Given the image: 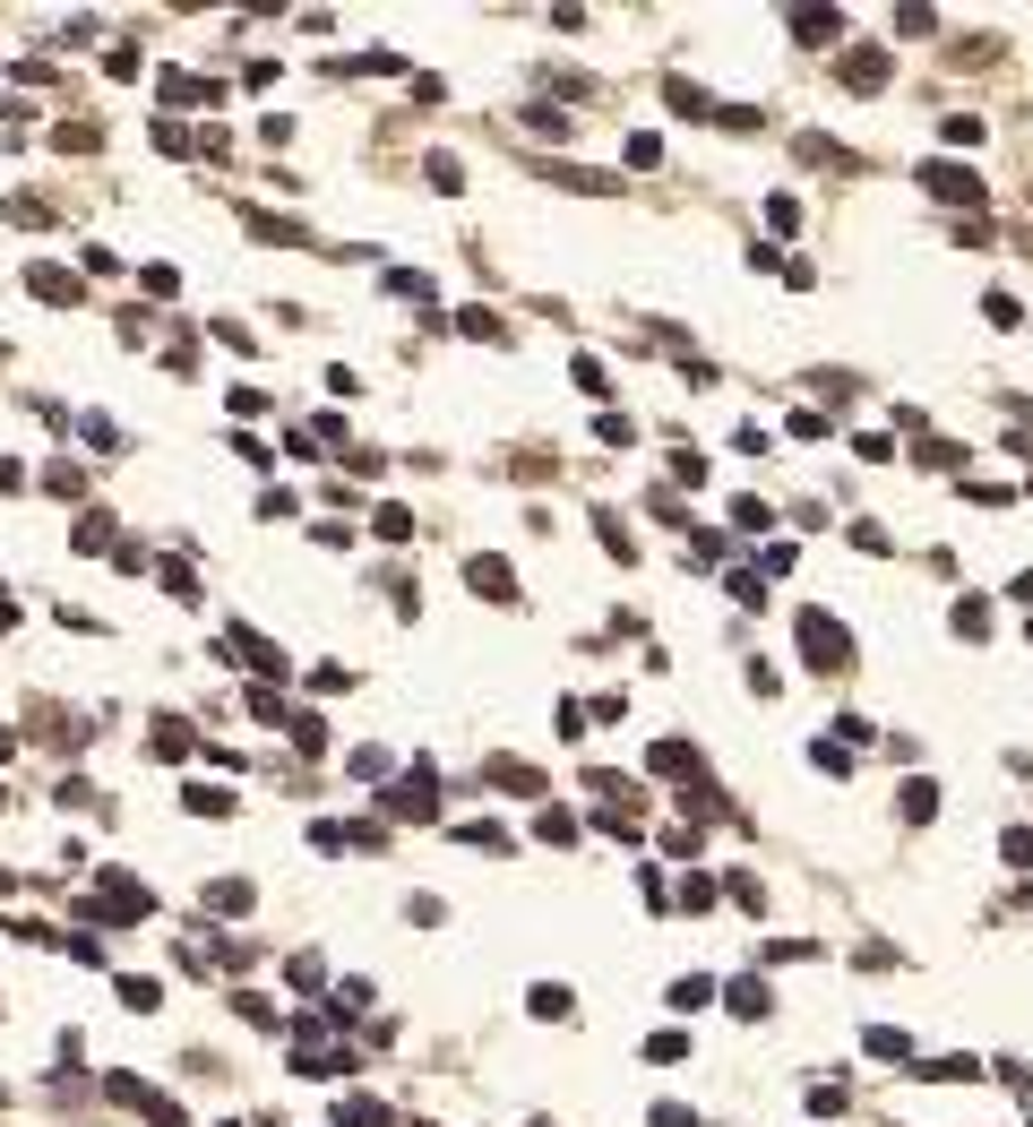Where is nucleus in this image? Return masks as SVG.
Wrapping results in <instances>:
<instances>
[{
    "label": "nucleus",
    "instance_id": "9d476101",
    "mask_svg": "<svg viewBox=\"0 0 1033 1127\" xmlns=\"http://www.w3.org/2000/svg\"><path fill=\"white\" fill-rule=\"evenodd\" d=\"M26 293H43V302H78V276H70V267H43V258H35V267H26Z\"/></svg>",
    "mask_w": 1033,
    "mask_h": 1127
},
{
    "label": "nucleus",
    "instance_id": "ddd939ff",
    "mask_svg": "<svg viewBox=\"0 0 1033 1127\" xmlns=\"http://www.w3.org/2000/svg\"><path fill=\"white\" fill-rule=\"evenodd\" d=\"M155 758H190V723L181 714H155V740H147Z\"/></svg>",
    "mask_w": 1033,
    "mask_h": 1127
},
{
    "label": "nucleus",
    "instance_id": "412c9836",
    "mask_svg": "<svg viewBox=\"0 0 1033 1127\" xmlns=\"http://www.w3.org/2000/svg\"><path fill=\"white\" fill-rule=\"evenodd\" d=\"M723 999H732V1015H741V1024H758V1015H767V982H732Z\"/></svg>",
    "mask_w": 1033,
    "mask_h": 1127
},
{
    "label": "nucleus",
    "instance_id": "4be33fe9",
    "mask_svg": "<svg viewBox=\"0 0 1033 1127\" xmlns=\"http://www.w3.org/2000/svg\"><path fill=\"white\" fill-rule=\"evenodd\" d=\"M982 319H991V328H1025V311H1017V293H999V284L982 293Z\"/></svg>",
    "mask_w": 1033,
    "mask_h": 1127
},
{
    "label": "nucleus",
    "instance_id": "bb28decb",
    "mask_svg": "<svg viewBox=\"0 0 1033 1127\" xmlns=\"http://www.w3.org/2000/svg\"><path fill=\"white\" fill-rule=\"evenodd\" d=\"M379 284H388V293H405V302H431V276H414V267H388Z\"/></svg>",
    "mask_w": 1033,
    "mask_h": 1127
},
{
    "label": "nucleus",
    "instance_id": "58836bf2",
    "mask_svg": "<svg viewBox=\"0 0 1033 1127\" xmlns=\"http://www.w3.org/2000/svg\"><path fill=\"white\" fill-rule=\"evenodd\" d=\"M655 1127H697V1119H689L681 1102H655Z\"/></svg>",
    "mask_w": 1033,
    "mask_h": 1127
},
{
    "label": "nucleus",
    "instance_id": "393cba45",
    "mask_svg": "<svg viewBox=\"0 0 1033 1127\" xmlns=\"http://www.w3.org/2000/svg\"><path fill=\"white\" fill-rule=\"evenodd\" d=\"M706 999H715V982H706V973H689V982H672V1008H681V1015H697Z\"/></svg>",
    "mask_w": 1033,
    "mask_h": 1127
},
{
    "label": "nucleus",
    "instance_id": "a19ab883",
    "mask_svg": "<svg viewBox=\"0 0 1033 1127\" xmlns=\"http://www.w3.org/2000/svg\"><path fill=\"white\" fill-rule=\"evenodd\" d=\"M0 896H9V870H0Z\"/></svg>",
    "mask_w": 1033,
    "mask_h": 1127
},
{
    "label": "nucleus",
    "instance_id": "20e7f679",
    "mask_svg": "<svg viewBox=\"0 0 1033 1127\" xmlns=\"http://www.w3.org/2000/svg\"><path fill=\"white\" fill-rule=\"evenodd\" d=\"M87 912H96V921H147V912H155V896H147V887H129V878H104Z\"/></svg>",
    "mask_w": 1033,
    "mask_h": 1127
},
{
    "label": "nucleus",
    "instance_id": "c756f323",
    "mask_svg": "<svg viewBox=\"0 0 1033 1127\" xmlns=\"http://www.w3.org/2000/svg\"><path fill=\"white\" fill-rule=\"evenodd\" d=\"M921 465H938V473H956V465H965V448H956V440H921Z\"/></svg>",
    "mask_w": 1033,
    "mask_h": 1127
},
{
    "label": "nucleus",
    "instance_id": "f704fd0d",
    "mask_svg": "<svg viewBox=\"0 0 1033 1127\" xmlns=\"http://www.w3.org/2000/svg\"><path fill=\"white\" fill-rule=\"evenodd\" d=\"M457 328H465V337H482V344H500V337H508V328H500L491 311H457Z\"/></svg>",
    "mask_w": 1033,
    "mask_h": 1127
},
{
    "label": "nucleus",
    "instance_id": "4468645a",
    "mask_svg": "<svg viewBox=\"0 0 1033 1127\" xmlns=\"http://www.w3.org/2000/svg\"><path fill=\"white\" fill-rule=\"evenodd\" d=\"M337 1127H396V1111H388V1102H370V1093H353V1102L337 1111Z\"/></svg>",
    "mask_w": 1033,
    "mask_h": 1127
},
{
    "label": "nucleus",
    "instance_id": "b1692460",
    "mask_svg": "<svg viewBox=\"0 0 1033 1127\" xmlns=\"http://www.w3.org/2000/svg\"><path fill=\"white\" fill-rule=\"evenodd\" d=\"M526 129H534V138H569V113H560V104H526Z\"/></svg>",
    "mask_w": 1033,
    "mask_h": 1127
},
{
    "label": "nucleus",
    "instance_id": "6e6552de",
    "mask_svg": "<svg viewBox=\"0 0 1033 1127\" xmlns=\"http://www.w3.org/2000/svg\"><path fill=\"white\" fill-rule=\"evenodd\" d=\"M431 792H440V775H431V767H414V775H405V784L388 792V800H396L405 818H431Z\"/></svg>",
    "mask_w": 1033,
    "mask_h": 1127
},
{
    "label": "nucleus",
    "instance_id": "f257e3e1",
    "mask_svg": "<svg viewBox=\"0 0 1033 1127\" xmlns=\"http://www.w3.org/2000/svg\"><path fill=\"white\" fill-rule=\"evenodd\" d=\"M921 190H930V199H947V207H965V216H973V207L991 199L973 164H921Z\"/></svg>",
    "mask_w": 1033,
    "mask_h": 1127
},
{
    "label": "nucleus",
    "instance_id": "ea45409f",
    "mask_svg": "<svg viewBox=\"0 0 1033 1127\" xmlns=\"http://www.w3.org/2000/svg\"><path fill=\"white\" fill-rule=\"evenodd\" d=\"M0 758H9V723H0Z\"/></svg>",
    "mask_w": 1033,
    "mask_h": 1127
},
{
    "label": "nucleus",
    "instance_id": "6ab92c4d",
    "mask_svg": "<svg viewBox=\"0 0 1033 1127\" xmlns=\"http://www.w3.org/2000/svg\"><path fill=\"white\" fill-rule=\"evenodd\" d=\"M370 534H379V543H405V534H414V517H405L396 499H379V508H370Z\"/></svg>",
    "mask_w": 1033,
    "mask_h": 1127
},
{
    "label": "nucleus",
    "instance_id": "a211bd4d",
    "mask_svg": "<svg viewBox=\"0 0 1033 1127\" xmlns=\"http://www.w3.org/2000/svg\"><path fill=\"white\" fill-rule=\"evenodd\" d=\"M181 800H190V818H232V792L225 784H190Z\"/></svg>",
    "mask_w": 1033,
    "mask_h": 1127
},
{
    "label": "nucleus",
    "instance_id": "dca6fc26",
    "mask_svg": "<svg viewBox=\"0 0 1033 1127\" xmlns=\"http://www.w3.org/2000/svg\"><path fill=\"white\" fill-rule=\"evenodd\" d=\"M914 1076H930V1085H973L982 1067H973V1059H914Z\"/></svg>",
    "mask_w": 1033,
    "mask_h": 1127
},
{
    "label": "nucleus",
    "instance_id": "5701e85b",
    "mask_svg": "<svg viewBox=\"0 0 1033 1127\" xmlns=\"http://www.w3.org/2000/svg\"><path fill=\"white\" fill-rule=\"evenodd\" d=\"M956 637H991V603H982V594L956 603Z\"/></svg>",
    "mask_w": 1033,
    "mask_h": 1127
},
{
    "label": "nucleus",
    "instance_id": "c9c22d12",
    "mask_svg": "<svg viewBox=\"0 0 1033 1127\" xmlns=\"http://www.w3.org/2000/svg\"><path fill=\"white\" fill-rule=\"evenodd\" d=\"M594 525H603V552H612V560H638V543L620 534V517H594Z\"/></svg>",
    "mask_w": 1033,
    "mask_h": 1127
},
{
    "label": "nucleus",
    "instance_id": "c03bdc74",
    "mask_svg": "<svg viewBox=\"0 0 1033 1127\" xmlns=\"http://www.w3.org/2000/svg\"><path fill=\"white\" fill-rule=\"evenodd\" d=\"M414 1127H423V1119H414Z\"/></svg>",
    "mask_w": 1033,
    "mask_h": 1127
},
{
    "label": "nucleus",
    "instance_id": "aec40b11",
    "mask_svg": "<svg viewBox=\"0 0 1033 1127\" xmlns=\"http://www.w3.org/2000/svg\"><path fill=\"white\" fill-rule=\"evenodd\" d=\"M104 543H113V517H104V508H87V517H78V534H70V552H104Z\"/></svg>",
    "mask_w": 1033,
    "mask_h": 1127
},
{
    "label": "nucleus",
    "instance_id": "423d86ee",
    "mask_svg": "<svg viewBox=\"0 0 1033 1127\" xmlns=\"http://www.w3.org/2000/svg\"><path fill=\"white\" fill-rule=\"evenodd\" d=\"M225 655H232V663H250L259 680H285V672H293V663H285V655H276V646L259 637V629H232V637H225Z\"/></svg>",
    "mask_w": 1033,
    "mask_h": 1127
},
{
    "label": "nucleus",
    "instance_id": "4c0bfd02",
    "mask_svg": "<svg viewBox=\"0 0 1033 1127\" xmlns=\"http://www.w3.org/2000/svg\"><path fill=\"white\" fill-rule=\"evenodd\" d=\"M207 903H216V912H250V887H232V878H225V887H207Z\"/></svg>",
    "mask_w": 1033,
    "mask_h": 1127
},
{
    "label": "nucleus",
    "instance_id": "f8f14e48",
    "mask_svg": "<svg viewBox=\"0 0 1033 1127\" xmlns=\"http://www.w3.org/2000/svg\"><path fill=\"white\" fill-rule=\"evenodd\" d=\"M793 35H802V43H835L844 17H835V9H793Z\"/></svg>",
    "mask_w": 1033,
    "mask_h": 1127
},
{
    "label": "nucleus",
    "instance_id": "37998d69",
    "mask_svg": "<svg viewBox=\"0 0 1033 1127\" xmlns=\"http://www.w3.org/2000/svg\"><path fill=\"white\" fill-rule=\"evenodd\" d=\"M0 1102H9V1093H0Z\"/></svg>",
    "mask_w": 1033,
    "mask_h": 1127
},
{
    "label": "nucleus",
    "instance_id": "f3484780",
    "mask_svg": "<svg viewBox=\"0 0 1033 1127\" xmlns=\"http://www.w3.org/2000/svg\"><path fill=\"white\" fill-rule=\"evenodd\" d=\"M491 784H500V792H526V800H534V792H543V775H534V767H517V758H491Z\"/></svg>",
    "mask_w": 1033,
    "mask_h": 1127
},
{
    "label": "nucleus",
    "instance_id": "39448f33",
    "mask_svg": "<svg viewBox=\"0 0 1033 1127\" xmlns=\"http://www.w3.org/2000/svg\"><path fill=\"white\" fill-rule=\"evenodd\" d=\"M465 585H474L482 603H517V568L500 560V552H474V560H465Z\"/></svg>",
    "mask_w": 1033,
    "mask_h": 1127
},
{
    "label": "nucleus",
    "instance_id": "7ed1b4c3",
    "mask_svg": "<svg viewBox=\"0 0 1033 1127\" xmlns=\"http://www.w3.org/2000/svg\"><path fill=\"white\" fill-rule=\"evenodd\" d=\"M802 646H809V672H844V663H853V637H844L827 611H802Z\"/></svg>",
    "mask_w": 1033,
    "mask_h": 1127
},
{
    "label": "nucleus",
    "instance_id": "2eb2a0df",
    "mask_svg": "<svg viewBox=\"0 0 1033 1127\" xmlns=\"http://www.w3.org/2000/svg\"><path fill=\"white\" fill-rule=\"evenodd\" d=\"M896 809H905L914 826H930V818H938V784H921V775H914V784L896 792Z\"/></svg>",
    "mask_w": 1033,
    "mask_h": 1127
},
{
    "label": "nucleus",
    "instance_id": "2f4dec72",
    "mask_svg": "<svg viewBox=\"0 0 1033 1127\" xmlns=\"http://www.w3.org/2000/svg\"><path fill=\"white\" fill-rule=\"evenodd\" d=\"M121 1008H138V1015L164 1008V982H121Z\"/></svg>",
    "mask_w": 1033,
    "mask_h": 1127
},
{
    "label": "nucleus",
    "instance_id": "9b49d317",
    "mask_svg": "<svg viewBox=\"0 0 1033 1127\" xmlns=\"http://www.w3.org/2000/svg\"><path fill=\"white\" fill-rule=\"evenodd\" d=\"M569 990H560V982H534V990H526V1015H543V1024H569Z\"/></svg>",
    "mask_w": 1033,
    "mask_h": 1127
},
{
    "label": "nucleus",
    "instance_id": "7c9ffc66",
    "mask_svg": "<svg viewBox=\"0 0 1033 1127\" xmlns=\"http://www.w3.org/2000/svg\"><path fill=\"white\" fill-rule=\"evenodd\" d=\"M861 1050H879V1059H914V1041H905V1033H887V1024H879V1033H861Z\"/></svg>",
    "mask_w": 1033,
    "mask_h": 1127
},
{
    "label": "nucleus",
    "instance_id": "f03ea898",
    "mask_svg": "<svg viewBox=\"0 0 1033 1127\" xmlns=\"http://www.w3.org/2000/svg\"><path fill=\"white\" fill-rule=\"evenodd\" d=\"M104 1093H113V1102H129L138 1119H155V1127H190V1111H181L173 1093H147V1085H138V1076H121V1067L104 1076Z\"/></svg>",
    "mask_w": 1033,
    "mask_h": 1127
},
{
    "label": "nucleus",
    "instance_id": "cd10ccee",
    "mask_svg": "<svg viewBox=\"0 0 1033 1127\" xmlns=\"http://www.w3.org/2000/svg\"><path fill=\"white\" fill-rule=\"evenodd\" d=\"M293 749L319 758V749H328V723H319V714H293Z\"/></svg>",
    "mask_w": 1033,
    "mask_h": 1127
},
{
    "label": "nucleus",
    "instance_id": "c85d7f7f",
    "mask_svg": "<svg viewBox=\"0 0 1033 1127\" xmlns=\"http://www.w3.org/2000/svg\"><path fill=\"white\" fill-rule=\"evenodd\" d=\"M423 173H431V190H449V199H457V190H465V164H457V155H431V164H423Z\"/></svg>",
    "mask_w": 1033,
    "mask_h": 1127
},
{
    "label": "nucleus",
    "instance_id": "a878e982",
    "mask_svg": "<svg viewBox=\"0 0 1033 1127\" xmlns=\"http://www.w3.org/2000/svg\"><path fill=\"white\" fill-rule=\"evenodd\" d=\"M655 164H664V138L638 129V138H629V173H655Z\"/></svg>",
    "mask_w": 1033,
    "mask_h": 1127
},
{
    "label": "nucleus",
    "instance_id": "72a5a7b5",
    "mask_svg": "<svg viewBox=\"0 0 1033 1127\" xmlns=\"http://www.w3.org/2000/svg\"><path fill=\"white\" fill-rule=\"evenodd\" d=\"M405 921H414V929H440V921H449V903H440V896H414V903H405Z\"/></svg>",
    "mask_w": 1033,
    "mask_h": 1127
},
{
    "label": "nucleus",
    "instance_id": "79ce46f5",
    "mask_svg": "<svg viewBox=\"0 0 1033 1127\" xmlns=\"http://www.w3.org/2000/svg\"><path fill=\"white\" fill-rule=\"evenodd\" d=\"M225 1127H241V1119H225Z\"/></svg>",
    "mask_w": 1033,
    "mask_h": 1127
},
{
    "label": "nucleus",
    "instance_id": "e433bc0d",
    "mask_svg": "<svg viewBox=\"0 0 1033 1127\" xmlns=\"http://www.w3.org/2000/svg\"><path fill=\"white\" fill-rule=\"evenodd\" d=\"M164 594H173V603H199V577H190V568H173V560H164Z\"/></svg>",
    "mask_w": 1033,
    "mask_h": 1127
},
{
    "label": "nucleus",
    "instance_id": "1a4fd4ad",
    "mask_svg": "<svg viewBox=\"0 0 1033 1127\" xmlns=\"http://www.w3.org/2000/svg\"><path fill=\"white\" fill-rule=\"evenodd\" d=\"M844 87H853V96L887 87V52H879V43H870V52H853V61H844Z\"/></svg>",
    "mask_w": 1033,
    "mask_h": 1127
},
{
    "label": "nucleus",
    "instance_id": "473e14b6",
    "mask_svg": "<svg viewBox=\"0 0 1033 1127\" xmlns=\"http://www.w3.org/2000/svg\"><path fill=\"white\" fill-rule=\"evenodd\" d=\"M569 379L585 388V396H612V388H603V362H594V353H577V362H569Z\"/></svg>",
    "mask_w": 1033,
    "mask_h": 1127
},
{
    "label": "nucleus",
    "instance_id": "0eeeda50",
    "mask_svg": "<svg viewBox=\"0 0 1033 1127\" xmlns=\"http://www.w3.org/2000/svg\"><path fill=\"white\" fill-rule=\"evenodd\" d=\"M646 775H672V784L697 792V775H706V767H697V749H689V740H655V749H646Z\"/></svg>",
    "mask_w": 1033,
    "mask_h": 1127
}]
</instances>
